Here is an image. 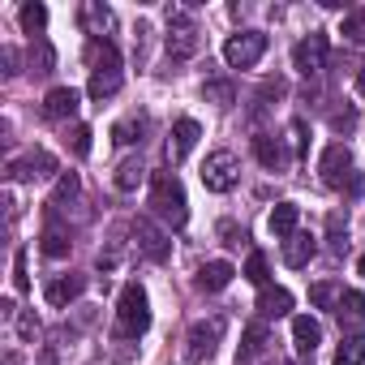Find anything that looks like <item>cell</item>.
<instances>
[{
    "mask_svg": "<svg viewBox=\"0 0 365 365\" xmlns=\"http://www.w3.org/2000/svg\"><path fill=\"white\" fill-rule=\"evenodd\" d=\"M150 211L172 224V228H185L190 220V202H185V185L172 176V172H155L150 176Z\"/></svg>",
    "mask_w": 365,
    "mask_h": 365,
    "instance_id": "1",
    "label": "cell"
},
{
    "mask_svg": "<svg viewBox=\"0 0 365 365\" xmlns=\"http://www.w3.org/2000/svg\"><path fill=\"white\" fill-rule=\"evenodd\" d=\"M146 327H150L146 288H142V284H125V288H120V301H116V335H120V339H138Z\"/></svg>",
    "mask_w": 365,
    "mask_h": 365,
    "instance_id": "2",
    "label": "cell"
},
{
    "mask_svg": "<svg viewBox=\"0 0 365 365\" xmlns=\"http://www.w3.org/2000/svg\"><path fill=\"white\" fill-rule=\"evenodd\" d=\"M318 172H322V185H331V190H348V194L361 190V176H356V168H352V150H348L344 142H331V146L322 150Z\"/></svg>",
    "mask_w": 365,
    "mask_h": 365,
    "instance_id": "3",
    "label": "cell"
},
{
    "mask_svg": "<svg viewBox=\"0 0 365 365\" xmlns=\"http://www.w3.org/2000/svg\"><path fill=\"white\" fill-rule=\"evenodd\" d=\"M220 339H224V318H220V314H211V318H198V322L190 327V335H185V361H194V365H207V361L215 356Z\"/></svg>",
    "mask_w": 365,
    "mask_h": 365,
    "instance_id": "4",
    "label": "cell"
},
{
    "mask_svg": "<svg viewBox=\"0 0 365 365\" xmlns=\"http://www.w3.org/2000/svg\"><path fill=\"white\" fill-rule=\"evenodd\" d=\"M237 176H241V163H237L232 150L207 155V163H202V185H207L211 194H228V190L237 185Z\"/></svg>",
    "mask_w": 365,
    "mask_h": 365,
    "instance_id": "5",
    "label": "cell"
},
{
    "mask_svg": "<svg viewBox=\"0 0 365 365\" xmlns=\"http://www.w3.org/2000/svg\"><path fill=\"white\" fill-rule=\"evenodd\" d=\"M168 56L172 61H185V56H194L198 52V26L190 22V14L185 9H168Z\"/></svg>",
    "mask_w": 365,
    "mask_h": 365,
    "instance_id": "6",
    "label": "cell"
},
{
    "mask_svg": "<svg viewBox=\"0 0 365 365\" xmlns=\"http://www.w3.org/2000/svg\"><path fill=\"white\" fill-rule=\"evenodd\" d=\"M262 52H267V35H262V31H241V35H232V39L224 43V61H228L232 69L258 65Z\"/></svg>",
    "mask_w": 365,
    "mask_h": 365,
    "instance_id": "7",
    "label": "cell"
},
{
    "mask_svg": "<svg viewBox=\"0 0 365 365\" xmlns=\"http://www.w3.org/2000/svg\"><path fill=\"white\" fill-rule=\"evenodd\" d=\"M52 172H56V155L43 150V146L18 155V159L9 163V176H14V180H26V185H35V180H48Z\"/></svg>",
    "mask_w": 365,
    "mask_h": 365,
    "instance_id": "8",
    "label": "cell"
},
{
    "mask_svg": "<svg viewBox=\"0 0 365 365\" xmlns=\"http://www.w3.org/2000/svg\"><path fill=\"white\" fill-rule=\"evenodd\" d=\"M292 65H297V73H305V78L322 73V65H327V35H322V31L305 35V39L292 48Z\"/></svg>",
    "mask_w": 365,
    "mask_h": 365,
    "instance_id": "9",
    "label": "cell"
},
{
    "mask_svg": "<svg viewBox=\"0 0 365 365\" xmlns=\"http://www.w3.org/2000/svg\"><path fill=\"white\" fill-rule=\"evenodd\" d=\"M133 241H138V250H142L150 262H168V254H172V241H168L150 220H142V215L133 220Z\"/></svg>",
    "mask_w": 365,
    "mask_h": 365,
    "instance_id": "10",
    "label": "cell"
},
{
    "mask_svg": "<svg viewBox=\"0 0 365 365\" xmlns=\"http://www.w3.org/2000/svg\"><path fill=\"white\" fill-rule=\"evenodd\" d=\"M198 138H202V125L194 120V116H180L176 125H172V142H168V163H180L194 146H198Z\"/></svg>",
    "mask_w": 365,
    "mask_h": 365,
    "instance_id": "11",
    "label": "cell"
},
{
    "mask_svg": "<svg viewBox=\"0 0 365 365\" xmlns=\"http://www.w3.org/2000/svg\"><path fill=\"white\" fill-rule=\"evenodd\" d=\"M39 250L48 254V258H65L69 250H73V232L48 211V220H43V232H39Z\"/></svg>",
    "mask_w": 365,
    "mask_h": 365,
    "instance_id": "12",
    "label": "cell"
},
{
    "mask_svg": "<svg viewBox=\"0 0 365 365\" xmlns=\"http://www.w3.org/2000/svg\"><path fill=\"white\" fill-rule=\"evenodd\" d=\"M86 292V275H56V279H48V288H43V297H48V305L52 309H65L69 301H78Z\"/></svg>",
    "mask_w": 365,
    "mask_h": 365,
    "instance_id": "13",
    "label": "cell"
},
{
    "mask_svg": "<svg viewBox=\"0 0 365 365\" xmlns=\"http://www.w3.org/2000/svg\"><path fill=\"white\" fill-rule=\"evenodd\" d=\"M86 61H91V73H112L120 69V52L112 39H86Z\"/></svg>",
    "mask_w": 365,
    "mask_h": 365,
    "instance_id": "14",
    "label": "cell"
},
{
    "mask_svg": "<svg viewBox=\"0 0 365 365\" xmlns=\"http://www.w3.org/2000/svg\"><path fill=\"white\" fill-rule=\"evenodd\" d=\"M78 91L73 86H56V91H48V99H43V116L48 120H69L73 112H78Z\"/></svg>",
    "mask_w": 365,
    "mask_h": 365,
    "instance_id": "15",
    "label": "cell"
},
{
    "mask_svg": "<svg viewBox=\"0 0 365 365\" xmlns=\"http://www.w3.org/2000/svg\"><path fill=\"white\" fill-rule=\"evenodd\" d=\"M271 348V331L262 327V322H254V327H245V339H241V352H237V365H254L262 352Z\"/></svg>",
    "mask_w": 365,
    "mask_h": 365,
    "instance_id": "16",
    "label": "cell"
},
{
    "mask_svg": "<svg viewBox=\"0 0 365 365\" xmlns=\"http://www.w3.org/2000/svg\"><path fill=\"white\" fill-rule=\"evenodd\" d=\"M232 275H237V271H232V262L215 258V262L198 267V279H194V284H198L202 292H220V288H228V284H232Z\"/></svg>",
    "mask_w": 365,
    "mask_h": 365,
    "instance_id": "17",
    "label": "cell"
},
{
    "mask_svg": "<svg viewBox=\"0 0 365 365\" xmlns=\"http://www.w3.org/2000/svg\"><path fill=\"white\" fill-rule=\"evenodd\" d=\"M292 339H297V352H301V356H314V348L322 344V327H318L309 314H297V318H292Z\"/></svg>",
    "mask_w": 365,
    "mask_h": 365,
    "instance_id": "18",
    "label": "cell"
},
{
    "mask_svg": "<svg viewBox=\"0 0 365 365\" xmlns=\"http://www.w3.org/2000/svg\"><path fill=\"white\" fill-rule=\"evenodd\" d=\"M78 22H82V31H86L91 39H103V31L112 26V9H108V5H95V0H86V5L78 9Z\"/></svg>",
    "mask_w": 365,
    "mask_h": 365,
    "instance_id": "19",
    "label": "cell"
},
{
    "mask_svg": "<svg viewBox=\"0 0 365 365\" xmlns=\"http://www.w3.org/2000/svg\"><path fill=\"white\" fill-rule=\"evenodd\" d=\"M297 220H301V207L297 202H279L275 211H271V220H267V228H271V237H292L297 232Z\"/></svg>",
    "mask_w": 365,
    "mask_h": 365,
    "instance_id": "20",
    "label": "cell"
},
{
    "mask_svg": "<svg viewBox=\"0 0 365 365\" xmlns=\"http://www.w3.org/2000/svg\"><path fill=\"white\" fill-rule=\"evenodd\" d=\"M314 237L309 232H292L288 241H284V262L288 267H309V258H314Z\"/></svg>",
    "mask_w": 365,
    "mask_h": 365,
    "instance_id": "21",
    "label": "cell"
},
{
    "mask_svg": "<svg viewBox=\"0 0 365 365\" xmlns=\"http://www.w3.org/2000/svg\"><path fill=\"white\" fill-rule=\"evenodd\" d=\"M292 309V292L288 288H262L258 292V314L262 318H284Z\"/></svg>",
    "mask_w": 365,
    "mask_h": 365,
    "instance_id": "22",
    "label": "cell"
},
{
    "mask_svg": "<svg viewBox=\"0 0 365 365\" xmlns=\"http://www.w3.org/2000/svg\"><path fill=\"white\" fill-rule=\"evenodd\" d=\"M112 180H116V190H120V194H129V190H138V185H142V180H146V168H142V159H138V155H129V159H120V163H116V176H112Z\"/></svg>",
    "mask_w": 365,
    "mask_h": 365,
    "instance_id": "23",
    "label": "cell"
},
{
    "mask_svg": "<svg viewBox=\"0 0 365 365\" xmlns=\"http://www.w3.org/2000/svg\"><path fill=\"white\" fill-rule=\"evenodd\" d=\"M254 155H258V163L271 168V172H279L284 159H288L284 146H279V138H271V133H258V138H254Z\"/></svg>",
    "mask_w": 365,
    "mask_h": 365,
    "instance_id": "24",
    "label": "cell"
},
{
    "mask_svg": "<svg viewBox=\"0 0 365 365\" xmlns=\"http://www.w3.org/2000/svg\"><path fill=\"white\" fill-rule=\"evenodd\" d=\"M339 327L348 331V327H365V297L361 292H344V301H339Z\"/></svg>",
    "mask_w": 365,
    "mask_h": 365,
    "instance_id": "25",
    "label": "cell"
},
{
    "mask_svg": "<svg viewBox=\"0 0 365 365\" xmlns=\"http://www.w3.org/2000/svg\"><path fill=\"white\" fill-rule=\"evenodd\" d=\"M52 69H56L52 43H48V39H35V43H31V73H35V78H48Z\"/></svg>",
    "mask_w": 365,
    "mask_h": 365,
    "instance_id": "26",
    "label": "cell"
},
{
    "mask_svg": "<svg viewBox=\"0 0 365 365\" xmlns=\"http://www.w3.org/2000/svg\"><path fill=\"white\" fill-rule=\"evenodd\" d=\"M335 365H365V335H344V344L335 348Z\"/></svg>",
    "mask_w": 365,
    "mask_h": 365,
    "instance_id": "27",
    "label": "cell"
},
{
    "mask_svg": "<svg viewBox=\"0 0 365 365\" xmlns=\"http://www.w3.org/2000/svg\"><path fill=\"white\" fill-rule=\"evenodd\" d=\"M86 91H91V99H99V103L112 99V95L120 91V69H112V73H91V86H86Z\"/></svg>",
    "mask_w": 365,
    "mask_h": 365,
    "instance_id": "28",
    "label": "cell"
},
{
    "mask_svg": "<svg viewBox=\"0 0 365 365\" xmlns=\"http://www.w3.org/2000/svg\"><path fill=\"white\" fill-rule=\"evenodd\" d=\"M309 301H314L318 309H339L344 288H339V284H331V279H322V284H314V288H309Z\"/></svg>",
    "mask_w": 365,
    "mask_h": 365,
    "instance_id": "29",
    "label": "cell"
},
{
    "mask_svg": "<svg viewBox=\"0 0 365 365\" xmlns=\"http://www.w3.org/2000/svg\"><path fill=\"white\" fill-rule=\"evenodd\" d=\"M18 22H22V31H26V35H39V31L48 26V5H39V0H31V5H22Z\"/></svg>",
    "mask_w": 365,
    "mask_h": 365,
    "instance_id": "30",
    "label": "cell"
},
{
    "mask_svg": "<svg viewBox=\"0 0 365 365\" xmlns=\"http://www.w3.org/2000/svg\"><path fill=\"white\" fill-rule=\"evenodd\" d=\"M78 190H82V185H78V172H65V176L56 180V194H52L48 211H61L65 202H73V198H78Z\"/></svg>",
    "mask_w": 365,
    "mask_h": 365,
    "instance_id": "31",
    "label": "cell"
},
{
    "mask_svg": "<svg viewBox=\"0 0 365 365\" xmlns=\"http://www.w3.org/2000/svg\"><path fill=\"white\" fill-rule=\"evenodd\" d=\"M202 95H207V103H215V108H232V103H237V86H232V82H207Z\"/></svg>",
    "mask_w": 365,
    "mask_h": 365,
    "instance_id": "32",
    "label": "cell"
},
{
    "mask_svg": "<svg viewBox=\"0 0 365 365\" xmlns=\"http://www.w3.org/2000/svg\"><path fill=\"white\" fill-rule=\"evenodd\" d=\"M142 129H146V120H138V116H133V120H116V125H112V138H116L120 146H129V142H142Z\"/></svg>",
    "mask_w": 365,
    "mask_h": 365,
    "instance_id": "33",
    "label": "cell"
},
{
    "mask_svg": "<svg viewBox=\"0 0 365 365\" xmlns=\"http://www.w3.org/2000/svg\"><path fill=\"white\" fill-rule=\"evenodd\" d=\"M339 35H344V39H352V43H365V9H352V14H344V26H339Z\"/></svg>",
    "mask_w": 365,
    "mask_h": 365,
    "instance_id": "34",
    "label": "cell"
},
{
    "mask_svg": "<svg viewBox=\"0 0 365 365\" xmlns=\"http://www.w3.org/2000/svg\"><path fill=\"white\" fill-rule=\"evenodd\" d=\"M327 237H331V254H344V245H348V224H344L339 211L327 220Z\"/></svg>",
    "mask_w": 365,
    "mask_h": 365,
    "instance_id": "35",
    "label": "cell"
},
{
    "mask_svg": "<svg viewBox=\"0 0 365 365\" xmlns=\"http://www.w3.org/2000/svg\"><path fill=\"white\" fill-rule=\"evenodd\" d=\"M65 142H69V150H73L78 159H86V155H91V129H86V125H73Z\"/></svg>",
    "mask_w": 365,
    "mask_h": 365,
    "instance_id": "36",
    "label": "cell"
},
{
    "mask_svg": "<svg viewBox=\"0 0 365 365\" xmlns=\"http://www.w3.org/2000/svg\"><path fill=\"white\" fill-rule=\"evenodd\" d=\"M245 279L258 284V288H267V254H250V262H245Z\"/></svg>",
    "mask_w": 365,
    "mask_h": 365,
    "instance_id": "37",
    "label": "cell"
},
{
    "mask_svg": "<svg viewBox=\"0 0 365 365\" xmlns=\"http://www.w3.org/2000/svg\"><path fill=\"white\" fill-rule=\"evenodd\" d=\"M14 288H18V292H26V288H31V275H26V250H18V254H14Z\"/></svg>",
    "mask_w": 365,
    "mask_h": 365,
    "instance_id": "38",
    "label": "cell"
},
{
    "mask_svg": "<svg viewBox=\"0 0 365 365\" xmlns=\"http://www.w3.org/2000/svg\"><path fill=\"white\" fill-rule=\"evenodd\" d=\"M220 237H224V245H232V250H241V245L250 241V237H245V228H237V224H228V220L220 224Z\"/></svg>",
    "mask_w": 365,
    "mask_h": 365,
    "instance_id": "39",
    "label": "cell"
},
{
    "mask_svg": "<svg viewBox=\"0 0 365 365\" xmlns=\"http://www.w3.org/2000/svg\"><path fill=\"white\" fill-rule=\"evenodd\" d=\"M35 335H39V322H35V314H26V309H22V314H18V339H26V344H31Z\"/></svg>",
    "mask_w": 365,
    "mask_h": 365,
    "instance_id": "40",
    "label": "cell"
},
{
    "mask_svg": "<svg viewBox=\"0 0 365 365\" xmlns=\"http://www.w3.org/2000/svg\"><path fill=\"white\" fill-rule=\"evenodd\" d=\"M288 142H292V155H305V120L288 125Z\"/></svg>",
    "mask_w": 365,
    "mask_h": 365,
    "instance_id": "41",
    "label": "cell"
},
{
    "mask_svg": "<svg viewBox=\"0 0 365 365\" xmlns=\"http://www.w3.org/2000/svg\"><path fill=\"white\" fill-rule=\"evenodd\" d=\"M331 125H335L339 133H348V129L356 125V112H352V108H344V112H335V116H331Z\"/></svg>",
    "mask_w": 365,
    "mask_h": 365,
    "instance_id": "42",
    "label": "cell"
},
{
    "mask_svg": "<svg viewBox=\"0 0 365 365\" xmlns=\"http://www.w3.org/2000/svg\"><path fill=\"white\" fill-rule=\"evenodd\" d=\"M356 91L365 95V65H361V73H356Z\"/></svg>",
    "mask_w": 365,
    "mask_h": 365,
    "instance_id": "43",
    "label": "cell"
},
{
    "mask_svg": "<svg viewBox=\"0 0 365 365\" xmlns=\"http://www.w3.org/2000/svg\"><path fill=\"white\" fill-rule=\"evenodd\" d=\"M356 271H361V279H365V254H361V258H356Z\"/></svg>",
    "mask_w": 365,
    "mask_h": 365,
    "instance_id": "44",
    "label": "cell"
},
{
    "mask_svg": "<svg viewBox=\"0 0 365 365\" xmlns=\"http://www.w3.org/2000/svg\"><path fill=\"white\" fill-rule=\"evenodd\" d=\"M262 365H284V361H279V356H267V361H262Z\"/></svg>",
    "mask_w": 365,
    "mask_h": 365,
    "instance_id": "45",
    "label": "cell"
},
{
    "mask_svg": "<svg viewBox=\"0 0 365 365\" xmlns=\"http://www.w3.org/2000/svg\"><path fill=\"white\" fill-rule=\"evenodd\" d=\"M39 365H56V356H43V361H39Z\"/></svg>",
    "mask_w": 365,
    "mask_h": 365,
    "instance_id": "46",
    "label": "cell"
}]
</instances>
